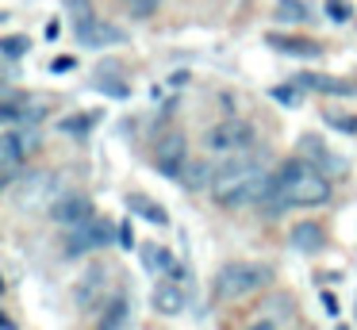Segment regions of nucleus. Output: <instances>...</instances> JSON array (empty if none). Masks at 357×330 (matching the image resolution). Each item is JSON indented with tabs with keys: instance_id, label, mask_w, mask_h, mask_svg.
<instances>
[{
	"instance_id": "nucleus-6",
	"label": "nucleus",
	"mask_w": 357,
	"mask_h": 330,
	"mask_svg": "<svg viewBox=\"0 0 357 330\" xmlns=\"http://www.w3.org/2000/svg\"><path fill=\"white\" fill-rule=\"evenodd\" d=\"M70 234H66V246H62V253L66 257H81V253H89V250H100V246H108L112 238H119V230H112L104 219H85V223H77V227H66Z\"/></svg>"
},
{
	"instance_id": "nucleus-10",
	"label": "nucleus",
	"mask_w": 357,
	"mask_h": 330,
	"mask_svg": "<svg viewBox=\"0 0 357 330\" xmlns=\"http://www.w3.org/2000/svg\"><path fill=\"white\" fill-rule=\"evenodd\" d=\"M261 311H269V315L254 319V327H257V330L288 327V322H292V311H296V296H292V292H277L273 299H265V307H261Z\"/></svg>"
},
{
	"instance_id": "nucleus-19",
	"label": "nucleus",
	"mask_w": 357,
	"mask_h": 330,
	"mask_svg": "<svg viewBox=\"0 0 357 330\" xmlns=\"http://www.w3.org/2000/svg\"><path fill=\"white\" fill-rule=\"evenodd\" d=\"M273 20H277V23H307L311 20V8H307V0H277Z\"/></svg>"
},
{
	"instance_id": "nucleus-21",
	"label": "nucleus",
	"mask_w": 357,
	"mask_h": 330,
	"mask_svg": "<svg viewBox=\"0 0 357 330\" xmlns=\"http://www.w3.org/2000/svg\"><path fill=\"white\" fill-rule=\"evenodd\" d=\"M66 15H70V23H73V35H81L85 27L96 23V12H93L89 0H66Z\"/></svg>"
},
{
	"instance_id": "nucleus-8",
	"label": "nucleus",
	"mask_w": 357,
	"mask_h": 330,
	"mask_svg": "<svg viewBox=\"0 0 357 330\" xmlns=\"http://www.w3.org/2000/svg\"><path fill=\"white\" fill-rule=\"evenodd\" d=\"M47 215L58 223V227H77V223L93 219L96 211H93V200H89V196H81V192H62Z\"/></svg>"
},
{
	"instance_id": "nucleus-22",
	"label": "nucleus",
	"mask_w": 357,
	"mask_h": 330,
	"mask_svg": "<svg viewBox=\"0 0 357 330\" xmlns=\"http://www.w3.org/2000/svg\"><path fill=\"white\" fill-rule=\"evenodd\" d=\"M142 265L150 269V273H173V253L165 250V246H142Z\"/></svg>"
},
{
	"instance_id": "nucleus-11",
	"label": "nucleus",
	"mask_w": 357,
	"mask_h": 330,
	"mask_svg": "<svg viewBox=\"0 0 357 330\" xmlns=\"http://www.w3.org/2000/svg\"><path fill=\"white\" fill-rule=\"evenodd\" d=\"M177 181L185 184V192H211V184H215V161H208V158H188Z\"/></svg>"
},
{
	"instance_id": "nucleus-9",
	"label": "nucleus",
	"mask_w": 357,
	"mask_h": 330,
	"mask_svg": "<svg viewBox=\"0 0 357 330\" xmlns=\"http://www.w3.org/2000/svg\"><path fill=\"white\" fill-rule=\"evenodd\" d=\"M24 158H27L24 138L16 135V127H8L0 135V184H4V188L16 184V173H20V165H24Z\"/></svg>"
},
{
	"instance_id": "nucleus-28",
	"label": "nucleus",
	"mask_w": 357,
	"mask_h": 330,
	"mask_svg": "<svg viewBox=\"0 0 357 330\" xmlns=\"http://www.w3.org/2000/svg\"><path fill=\"white\" fill-rule=\"evenodd\" d=\"M326 123H334L346 135H357V115H342V112H326Z\"/></svg>"
},
{
	"instance_id": "nucleus-4",
	"label": "nucleus",
	"mask_w": 357,
	"mask_h": 330,
	"mask_svg": "<svg viewBox=\"0 0 357 330\" xmlns=\"http://www.w3.org/2000/svg\"><path fill=\"white\" fill-rule=\"evenodd\" d=\"M261 173H265V165L257 158H227V161H219V165H215V184H211V196L227 207L250 181H257Z\"/></svg>"
},
{
	"instance_id": "nucleus-20",
	"label": "nucleus",
	"mask_w": 357,
	"mask_h": 330,
	"mask_svg": "<svg viewBox=\"0 0 357 330\" xmlns=\"http://www.w3.org/2000/svg\"><path fill=\"white\" fill-rule=\"evenodd\" d=\"M96 322H100L104 330H119V327H127V322H131V307H127V299H123V296H116L108 307H104V315H100Z\"/></svg>"
},
{
	"instance_id": "nucleus-16",
	"label": "nucleus",
	"mask_w": 357,
	"mask_h": 330,
	"mask_svg": "<svg viewBox=\"0 0 357 330\" xmlns=\"http://www.w3.org/2000/svg\"><path fill=\"white\" fill-rule=\"evenodd\" d=\"M296 84L307 92H331V96H357V84L338 81V77H323V73H300Z\"/></svg>"
},
{
	"instance_id": "nucleus-1",
	"label": "nucleus",
	"mask_w": 357,
	"mask_h": 330,
	"mask_svg": "<svg viewBox=\"0 0 357 330\" xmlns=\"http://www.w3.org/2000/svg\"><path fill=\"white\" fill-rule=\"evenodd\" d=\"M277 188L269 196V211H284V207H319L331 200V177L307 158H292L273 173Z\"/></svg>"
},
{
	"instance_id": "nucleus-18",
	"label": "nucleus",
	"mask_w": 357,
	"mask_h": 330,
	"mask_svg": "<svg viewBox=\"0 0 357 330\" xmlns=\"http://www.w3.org/2000/svg\"><path fill=\"white\" fill-rule=\"evenodd\" d=\"M112 66H116V61H104V73L93 77V89L104 92V96H112V100H127V96H131V89H127V81L112 77Z\"/></svg>"
},
{
	"instance_id": "nucleus-17",
	"label": "nucleus",
	"mask_w": 357,
	"mask_h": 330,
	"mask_svg": "<svg viewBox=\"0 0 357 330\" xmlns=\"http://www.w3.org/2000/svg\"><path fill=\"white\" fill-rule=\"evenodd\" d=\"M269 46L280 54H292V58H319L323 46L311 43V38H288V35H269Z\"/></svg>"
},
{
	"instance_id": "nucleus-27",
	"label": "nucleus",
	"mask_w": 357,
	"mask_h": 330,
	"mask_svg": "<svg viewBox=\"0 0 357 330\" xmlns=\"http://www.w3.org/2000/svg\"><path fill=\"white\" fill-rule=\"evenodd\" d=\"M273 100H277V104H284V107H300V92L292 89V84H277V89L269 92Z\"/></svg>"
},
{
	"instance_id": "nucleus-2",
	"label": "nucleus",
	"mask_w": 357,
	"mask_h": 330,
	"mask_svg": "<svg viewBox=\"0 0 357 330\" xmlns=\"http://www.w3.org/2000/svg\"><path fill=\"white\" fill-rule=\"evenodd\" d=\"M269 280H273V269L261 265V261H227L215 273V280H211V296L231 303V299L254 296V292L265 288Z\"/></svg>"
},
{
	"instance_id": "nucleus-14",
	"label": "nucleus",
	"mask_w": 357,
	"mask_h": 330,
	"mask_svg": "<svg viewBox=\"0 0 357 330\" xmlns=\"http://www.w3.org/2000/svg\"><path fill=\"white\" fill-rule=\"evenodd\" d=\"M123 38H127V35L116 27V23H104V20H96L93 27H85V31L77 35V43H81V46H89V50H100V46H119Z\"/></svg>"
},
{
	"instance_id": "nucleus-26",
	"label": "nucleus",
	"mask_w": 357,
	"mask_h": 330,
	"mask_svg": "<svg viewBox=\"0 0 357 330\" xmlns=\"http://www.w3.org/2000/svg\"><path fill=\"white\" fill-rule=\"evenodd\" d=\"M326 15H331L334 23H349L354 20V4H349V0H326Z\"/></svg>"
},
{
	"instance_id": "nucleus-31",
	"label": "nucleus",
	"mask_w": 357,
	"mask_h": 330,
	"mask_svg": "<svg viewBox=\"0 0 357 330\" xmlns=\"http://www.w3.org/2000/svg\"><path fill=\"white\" fill-rule=\"evenodd\" d=\"M119 246H123V250H131V246H135V230H131V219H123V223H119Z\"/></svg>"
},
{
	"instance_id": "nucleus-12",
	"label": "nucleus",
	"mask_w": 357,
	"mask_h": 330,
	"mask_svg": "<svg viewBox=\"0 0 357 330\" xmlns=\"http://www.w3.org/2000/svg\"><path fill=\"white\" fill-rule=\"evenodd\" d=\"M150 303H154L158 315H165V319H173V315L185 311V288H181L177 280H158L154 292H150Z\"/></svg>"
},
{
	"instance_id": "nucleus-32",
	"label": "nucleus",
	"mask_w": 357,
	"mask_h": 330,
	"mask_svg": "<svg viewBox=\"0 0 357 330\" xmlns=\"http://www.w3.org/2000/svg\"><path fill=\"white\" fill-rule=\"evenodd\" d=\"M319 299H323L326 315H331V319H338V311H342V307H338V299H334V292H323V296H319Z\"/></svg>"
},
{
	"instance_id": "nucleus-24",
	"label": "nucleus",
	"mask_w": 357,
	"mask_h": 330,
	"mask_svg": "<svg viewBox=\"0 0 357 330\" xmlns=\"http://www.w3.org/2000/svg\"><path fill=\"white\" fill-rule=\"evenodd\" d=\"M96 119H100V115H89V112H81V115H66V119L58 123V130H62V135H85V130L93 127Z\"/></svg>"
},
{
	"instance_id": "nucleus-25",
	"label": "nucleus",
	"mask_w": 357,
	"mask_h": 330,
	"mask_svg": "<svg viewBox=\"0 0 357 330\" xmlns=\"http://www.w3.org/2000/svg\"><path fill=\"white\" fill-rule=\"evenodd\" d=\"M0 50H4V58H8V61H16V58H24V54L31 50V38H24V35H8L4 43H0Z\"/></svg>"
},
{
	"instance_id": "nucleus-3",
	"label": "nucleus",
	"mask_w": 357,
	"mask_h": 330,
	"mask_svg": "<svg viewBox=\"0 0 357 330\" xmlns=\"http://www.w3.org/2000/svg\"><path fill=\"white\" fill-rule=\"evenodd\" d=\"M12 204L20 207L24 215H35V211H50L54 207V200L62 196V181H58V173H50V169H35V173H27L20 184H12Z\"/></svg>"
},
{
	"instance_id": "nucleus-13",
	"label": "nucleus",
	"mask_w": 357,
	"mask_h": 330,
	"mask_svg": "<svg viewBox=\"0 0 357 330\" xmlns=\"http://www.w3.org/2000/svg\"><path fill=\"white\" fill-rule=\"evenodd\" d=\"M288 242H292V250H300V253H319L326 246V230L319 227L315 219H303V223H296V227H292Z\"/></svg>"
},
{
	"instance_id": "nucleus-7",
	"label": "nucleus",
	"mask_w": 357,
	"mask_h": 330,
	"mask_svg": "<svg viewBox=\"0 0 357 330\" xmlns=\"http://www.w3.org/2000/svg\"><path fill=\"white\" fill-rule=\"evenodd\" d=\"M185 161H188V142H185V135H165V138H158V146H154V169L162 177H169V181H177L181 177V169H185Z\"/></svg>"
},
{
	"instance_id": "nucleus-5",
	"label": "nucleus",
	"mask_w": 357,
	"mask_h": 330,
	"mask_svg": "<svg viewBox=\"0 0 357 330\" xmlns=\"http://www.w3.org/2000/svg\"><path fill=\"white\" fill-rule=\"evenodd\" d=\"M254 142V127L246 119H223L204 130V150L211 153H242Z\"/></svg>"
},
{
	"instance_id": "nucleus-15",
	"label": "nucleus",
	"mask_w": 357,
	"mask_h": 330,
	"mask_svg": "<svg viewBox=\"0 0 357 330\" xmlns=\"http://www.w3.org/2000/svg\"><path fill=\"white\" fill-rule=\"evenodd\" d=\"M104 276H108V269H104V265H93L85 276H81V284L73 288V299H77V307H81V311H89V307L96 303V296H100V292H104V284H108Z\"/></svg>"
},
{
	"instance_id": "nucleus-29",
	"label": "nucleus",
	"mask_w": 357,
	"mask_h": 330,
	"mask_svg": "<svg viewBox=\"0 0 357 330\" xmlns=\"http://www.w3.org/2000/svg\"><path fill=\"white\" fill-rule=\"evenodd\" d=\"M158 4H162V0H127V8H131V15H139V20H142V15H150Z\"/></svg>"
},
{
	"instance_id": "nucleus-30",
	"label": "nucleus",
	"mask_w": 357,
	"mask_h": 330,
	"mask_svg": "<svg viewBox=\"0 0 357 330\" xmlns=\"http://www.w3.org/2000/svg\"><path fill=\"white\" fill-rule=\"evenodd\" d=\"M73 69H77V61H73L70 54H62V58L50 61V73H73Z\"/></svg>"
},
{
	"instance_id": "nucleus-23",
	"label": "nucleus",
	"mask_w": 357,
	"mask_h": 330,
	"mask_svg": "<svg viewBox=\"0 0 357 330\" xmlns=\"http://www.w3.org/2000/svg\"><path fill=\"white\" fill-rule=\"evenodd\" d=\"M127 204H131L135 211H142V215H146V219L154 223V227H165V223H169V211H165L162 204H150V200H142V196H131Z\"/></svg>"
}]
</instances>
